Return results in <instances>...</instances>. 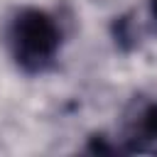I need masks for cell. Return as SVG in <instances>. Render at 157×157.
Returning <instances> with one entry per match:
<instances>
[{"mask_svg":"<svg viewBox=\"0 0 157 157\" xmlns=\"http://www.w3.org/2000/svg\"><path fill=\"white\" fill-rule=\"evenodd\" d=\"M64 44L59 20L42 7H20L7 20L5 47L22 74L42 76L54 69Z\"/></svg>","mask_w":157,"mask_h":157,"instance_id":"obj_1","label":"cell"},{"mask_svg":"<svg viewBox=\"0 0 157 157\" xmlns=\"http://www.w3.org/2000/svg\"><path fill=\"white\" fill-rule=\"evenodd\" d=\"M128 140H142V142L157 140V103H150L137 110V115L128 125Z\"/></svg>","mask_w":157,"mask_h":157,"instance_id":"obj_2","label":"cell"},{"mask_svg":"<svg viewBox=\"0 0 157 157\" xmlns=\"http://www.w3.org/2000/svg\"><path fill=\"white\" fill-rule=\"evenodd\" d=\"M150 15H152V20L157 22V0H150Z\"/></svg>","mask_w":157,"mask_h":157,"instance_id":"obj_3","label":"cell"}]
</instances>
